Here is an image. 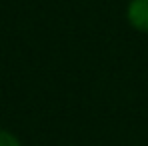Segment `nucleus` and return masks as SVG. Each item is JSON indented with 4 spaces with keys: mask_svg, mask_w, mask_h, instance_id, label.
<instances>
[{
    "mask_svg": "<svg viewBox=\"0 0 148 146\" xmlns=\"http://www.w3.org/2000/svg\"><path fill=\"white\" fill-rule=\"evenodd\" d=\"M126 18L136 30L148 32V0H130L126 8Z\"/></svg>",
    "mask_w": 148,
    "mask_h": 146,
    "instance_id": "f257e3e1",
    "label": "nucleus"
},
{
    "mask_svg": "<svg viewBox=\"0 0 148 146\" xmlns=\"http://www.w3.org/2000/svg\"><path fill=\"white\" fill-rule=\"evenodd\" d=\"M0 146H22V144H20V140H18L12 132L0 130Z\"/></svg>",
    "mask_w": 148,
    "mask_h": 146,
    "instance_id": "f03ea898",
    "label": "nucleus"
}]
</instances>
